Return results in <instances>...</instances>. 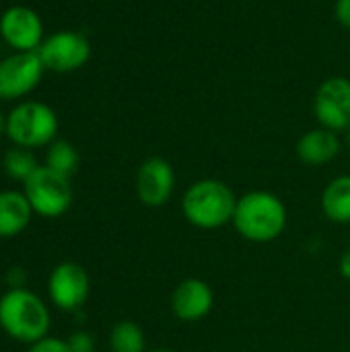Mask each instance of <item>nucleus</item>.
I'll return each instance as SVG.
<instances>
[{"instance_id": "21", "label": "nucleus", "mask_w": 350, "mask_h": 352, "mask_svg": "<svg viewBox=\"0 0 350 352\" xmlns=\"http://www.w3.org/2000/svg\"><path fill=\"white\" fill-rule=\"evenodd\" d=\"M4 280L8 285V289H25V283H27V274L23 272V268L19 266H12L6 270L4 274Z\"/></svg>"}, {"instance_id": "22", "label": "nucleus", "mask_w": 350, "mask_h": 352, "mask_svg": "<svg viewBox=\"0 0 350 352\" xmlns=\"http://www.w3.org/2000/svg\"><path fill=\"white\" fill-rule=\"evenodd\" d=\"M336 19L342 27L350 29V0H336Z\"/></svg>"}, {"instance_id": "12", "label": "nucleus", "mask_w": 350, "mask_h": 352, "mask_svg": "<svg viewBox=\"0 0 350 352\" xmlns=\"http://www.w3.org/2000/svg\"><path fill=\"white\" fill-rule=\"evenodd\" d=\"M215 305V293L208 283L200 278L182 280L171 295V309L182 322H200L210 314Z\"/></svg>"}, {"instance_id": "9", "label": "nucleus", "mask_w": 350, "mask_h": 352, "mask_svg": "<svg viewBox=\"0 0 350 352\" xmlns=\"http://www.w3.org/2000/svg\"><path fill=\"white\" fill-rule=\"evenodd\" d=\"M91 291L87 270L76 262L58 264L47 278L50 301L62 311H76L85 305Z\"/></svg>"}, {"instance_id": "26", "label": "nucleus", "mask_w": 350, "mask_h": 352, "mask_svg": "<svg viewBox=\"0 0 350 352\" xmlns=\"http://www.w3.org/2000/svg\"><path fill=\"white\" fill-rule=\"evenodd\" d=\"M151 352H175V351H167V349H157V351H151Z\"/></svg>"}, {"instance_id": "8", "label": "nucleus", "mask_w": 350, "mask_h": 352, "mask_svg": "<svg viewBox=\"0 0 350 352\" xmlns=\"http://www.w3.org/2000/svg\"><path fill=\"white\" fill-rule=\"evenodd\" d=\"M314 113L322 128L347 132L350 128V80L344 76L326 78L314 97Z\"/></svg>"}, {"instance_id": "23", "label": "nucleus", "mask_w": 350, "mask_h": 352, "mask_svg": "<svg viewBox=\"0 0 350 352\" xmlns=\"http://www.w3.org/2000/svg\"><path fill=\"white\" fill-rule=\"evenodd\" d=\"M340 270H342V274L350 278V250L342 256V262H340Z\"/></svg>"}, {"instance_id": "25", "label": "nucleus", "mask_w": 350, "mask_h": 352, "mask_svg": "<svg viewBox=\"0 0 350 352\" xmlns=\"http://www.w3.org/2000/svg\"><path fill=\"white\" fill-rule=\"evenodd\" d=\"M347 144H349V148H350V128L347 130Z\"/></svg>"}, {"instance_id": "24", "label": "nucleus", "mask_w": 350, "mask_h": 352, "mask_svg": "<svg viewBox=\"0 0 350 352\" xmlns=\"http://www.w3.org/2000/svg\"><path fill=\"white\" fill-rule=\"evenodd\" d=\"M6 134V116L0 111V136H4Z\"/></svg>"}, {"instance_id": "18", "label": "nucleus", "mask_w": 350, "mask_h": 352, "mask_svg": "<svg viewBox=\"0 0 350 352\" xmlns=\"http://www.w3.org/2000/svg\"><path fill=\"white\" fill-rule=\"evenodd\" d=\"M43 165H47L50 169H54L66 177H70L78 167V153L68 140H54L47 146Z\"/></svg>"}, {"instance_id": "15", "label": "nucleus", "mask_w": 350, "mask_h": 352, "mask_svg": "<svg viewBox=\"0 0 350 352\" xmlns=\"http://www.w3.org/2000/svg\"><path fill=\"white\" fill-rule=\"evenodd\" d=\"M322 210L332 223H350V175H340L326 186L322 194Z\"/></svg>"}, {"instance_id": "16", "label": "nucleus", "mask_w": 350, "mask_h": 352, "mask_svg": "<svg viewBox=\"0 0 350 352\" xmlns=\"http://www.w3.org/2000/svg\"><path fill=\"white\" fill-rule=\"evenodd\" d=\"M144 332L138 324L124 320L111 328L109 334V351L111 352H144Z\"/></svg>"}, {"instance_id": "20", "label": "nucleus", "mask_w": 350, "mask_h": 352, "mask_svg": "<svg viewBox=\"0 0 350 352\" xmlns=\"http://www.w3.org/2000/svg\"><path fill=\"white\" fill-rule=\"evenodd\" d=\"M27 352H70L66 340H60V338H54V336H45L33 344H29Z\"/></svg>"}, {"instance_id": "19", "label": "nucleus", "mask_w": 350, "mask_h": 352, "mask_svg": "<svg viewBox=\"0 0 350 352\" xmlns=\"http://www.w3.org/2000/svg\"><path fill=\"white\" fill-rule=\"evenodd\" d=\"M70 352H95V338L85 332V330H76L68 336L66 340Z\"/></svg>"}, {"instance_id": "3", "label": "nucleus", "mask_w": 350, "mask_h": 352, "mask_svg": "<svg viewBox=\"0 0 350 352\" xmlns=\"http://www.w3.org/2000/svg\"><path fill=\"white\" fill-rule=\"evenodd\" d=\"M237 198L231 188L219 179L194 182L182 200V212L198 229H221L233 221Z\"/></svg>"}, {"instance_id": "2", "label": "nucleus", "mask_w": 350, "mask_h": 352, "mask_svg": "<svg viewBox=\"0 0 350 352\" xmlns=\"http://www.w3.org/2000/svg\"><path fill=\"white\" fill-rule=\"evenodd\" d=\"M233 225L243 239L252 243H268L285 231L287 208L278 196L256 190L237 200Z\"/></svg>"}, {"instance_id": "17", "label": "nucleus", "mask_w": 350, "mask_h": 352, "mask_svg": "<svg viewBox=\"0 0 350 352\" xmlns=\"http://www.w3.org/2000/svg\"><path fill=\"white\" fill-rule=\"evenodd\" d=\"M39 167L37 159L33 157V153L29 148H23V146H12L4 153V159H2V169L4 173L14 179V182H21L25 184L33 173L35 169Z\"/></svg>"}, {"instance_id": "4", "label": "nucleus", "mask_w": 350, "mask_h": 352, "mask_svg": "<svg viewBox=\"0 0 350 352\" xmlns=\"http://www.w3.org/2000/svg\"><path fill=\"white\" fill-rule=\"evenodd\" d=\"M58 134L56 111L41 101H21L6 116V136L14 146H50Z\"/></svg>"}, {"instance_id": "5", "label": "nucleus", "mask_w": 350, "mask_h": 352, "mask_svg": "<svg viewBox=\"0 0 350 352\" xmlns=\"http://www.w3.org/2000/svg\"><path fill=\"white\" fill-rule=\"evenodd\" d=\"M23 194L27 196L33 212L45 219L62 217L72 204L70 177L50 169L47 165H39L23 184Z\"/></svg>"}, {"instance_id": "7", "label": "nucleus", "mask_w": 350, "mask_h": 352, "mask_svg": "<svg viewBox=\"0 0 350 352\" xmlns=\"http://www.w3.org/2000/svg\"><path fill=\"white\" fill-rule=\"evenodd\" d=\"M45 70L74 72L91 58V41L78 31H56L43 39L37 50Z\"/></svg>"}, {"instance_id": "14", "label": "nucleus", "mask_w": 350, "mask_h": 352, "mask_svg": "<svg viewBox=\"0 0 350 352\" xmlns=\"http://www.w3.org/2000/svg\"><path fill=\"white\" fill-rule=\"evenodd\" d=\"M340 151V138L328 128H314L305 132L297 142V157L305 165H326L336 159Z\"/></svg>"}, {"instance_id": "10", "label": "nucleus", "mask_w": 350, "mask_h": 352, "mask_svg": "<svg viewBox=\"0 0 350 352\" xmlns=\"http://www.w3.org/2000/svg\"><path fill=\"white\" fill-rule=\"evenodd\" d=\"M0 35L14 52H37L45 39L43 21L33 8L14 4L0 16Z\"/></svg>"}, {"instance_id": "1", "label": "nucleus", "mask_w": 350, "mask_h": 352, "mask_svg": "<svg viewBox=\"0 0 350 352\" xmlns=\"http://www.w3.org/2000/svg\"><path fill=\"white\" fill-rule=\"evenodd\" d=\"M50 324L47 305L27 287L8 289L0 297V328L8 338L29 346L47 336Z\"/></svg>"}, {"instance_id": "6", "label": "nucleus", "mask_w": 350, "mask_h": 352, "mask_svg": "<svg viewBox=\"0 0 350 352\" xmlns=\"http://www.w3.org/2000/svg\"><path fill=\"white\" fill-rule=\"evenodd\" d=\"M43 62L37 52H12L0 60V101L27 97L43 76Z\"/></svg>"}, {"instance_id": "11", "label": "nucleus", "mask_w": 350, "mask_h": 352, "mask_svg": "<svg viewBox=\"0 0 350 352\" xmlns=\"http://www.w3.org/2000/svg\"><path fill=\"white\" fill-rule=\"evenodd\" d=\"M175 188V173L167 159L149 157L136 171V196L149 208L163 206Z\"/></svg>"}, {"instance_id": "13", "label": "nucleus", "mask_w": 350, "mask_h": 352, "mask_svg": "<svg viewBox=\"0 0 350 352\" xmlns=\"http://www.w3.org/2000/svg\"><path fill=\"white\" fill-rule=\"evenodd\" d=\"M33 208L23 192L2 190L0 192V239H12L21 235L33 217Z\"/></svg>"}]
</instances>
